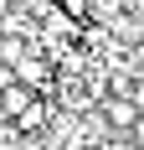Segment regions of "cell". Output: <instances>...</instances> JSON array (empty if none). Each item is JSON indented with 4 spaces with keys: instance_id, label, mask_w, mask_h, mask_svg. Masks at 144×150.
<instances>
[{
    "instance_id": "cell-1",
    "label": "cell",
    "mask_w": 144,
    "mask_h": 150,
    "mask_svg": "<svg viewBox=\"0 0 144 150\" xmlns=\"http://www.w3.org/2000/svg\"><path fill=\"white\" fill-rule=\"evenodd\" d=\"M52 119H57V109H52V104H46V98H41V93H36V98H31V109H26V114H15V119H10V129H15V135H21V140H36V135H41V129H46V124H52Z\"/></svg>"
},
{
    "instance_id": "cell-4",
    "label": "cell",
    "mask_w": 144,
    "mask_h": 150,
    "mask_svg": "<svg viewBox=\"0 0 144 150\" xmlns=\"http://www.w3.org/2000/svg\"><path fill=\"white\" fill-rule=\"evenodd\" d=\"M31 98H36V93H31L26 83H10V88L0 93V119H15V114H26V109H31Z\"/></svg>"
},
{
    "instance_id": "cell-5",
    "label": "cell",
    "mask_w": 144,
    "mask_h": 150,
    "mask_svg": "<svg viewBox=\"0 0 144 150\" xmlns=\"http://www.w3.org/2000/svg\"><path fill=\"white\" fill-rule=\"evenodd\" d=\"M134 145L144 150V109H139V119H134Z\"/></svg>"
},
{
    "instance_id": "cell-2",
    "label": "cell",
    "mask_w": 144,
    "mask_h": 150,
    "mask_svg": "<svg viewBox=\"0 0 144 150\" xmlns=\"http://www.w3.org/2000/svg\"><path fill=\"white\" fill-rule=\"evenodd\" d=\"M10 73H15V83H26L31 93H41V88H52V62H46V57H31V52H26V57L15 62Z\"/></svg>"
},
{
    "instance_id": "cell-3",
    "label": "cell",
    "mask_w": 144,
    "mask_h": 150,
    "mask_svg": "<svg viewBox=\"0 0 144 150\" xmlns=\"http://www.w3.org/2000/svg\"><path fill=\"white\" fill-rule=\"evenodd\" d=\"M134 119H139V104L134 98H103V124L113 129V135H124V129H134Z\"/></svg>"
}]
</instances>
